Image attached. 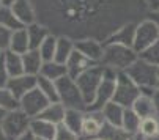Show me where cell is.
<instances>
[{
	"label": "cell",
	"mask_w": 159,
	"mask_h": 140,
	"mask_svg": "<svg viewBox=\"0 0 159 140\" xmlns=\"http://www.w3.org/2000/svg\"><path fill=\"white\" fill-rule=\"evenodd\" d=\"M157 134H159V120L156 118V116L142 118L137 135H140V137H143L147 140H153Z\"/></svg>",
	"instance_id": "29"
},
{
	"label": "cell",
	"mask_w": 159,
	"mask_h": 140,
	"mask_svg": "<svg viewBox=\"0 0 159 140\" xmlns=\"http://www.w3.org/2000/svg\"><path fill=\"white\" fill-rule=\"evenodd\" d=\"M129 140H137V135H131V137H129Z\"/></svg>",
	"instance_id": "47"
},
{
	"label": "cell",
	"mask_w": 159,
	"mask_h": 140,
	"mask_svg": "<svg viewBox=\"0 0 159 140\" xmlns=\"http://www.w3.org/2000/svg\"><path fill=\"white\" fill-rule=\"evenodd\" d=\"M36 19L57 36L106 41L129 22L148 16L145 0H32Z\"/></svg>",
	"instance_id": "1"
},
{
	"label": "cell",
	"mask_w": 159,
	"mask_h": 140,
	"mask_svg": "<svg viewBox=\"0 0 159 140\" xmlns=\"http://www.w3.org/2000/svg\"><path fill=\"white\" fill-rule=\"evenodd\" d=\"M157 77H159V66H157Z\"/></svg>",
	"instance_id": "52"
},
{
	"label": "cell",
	"mask_w": 159,
	"mask_h": 140,
	"mask_svg": "<svg viewBox=\"0 0 159 140\" xmlns=\"http://www.w3.org/2000/svg\"><path fill=\"white\" fill-rule=\"evenodd\" d=\"M3 61L5 66L8 69V73L11 77L20 76V74H25L24 73V63H22V55L16 54L13 51H5L3 52Z\"/></svg>",
	"instance_id": "25"
},
{
	"label": "cell",
	"mask_w": 159,
	"mask_h": 140,
	"mask_svg": "<svg viewBox=\"0 0 159 140\" xmlns=\"http://www.w3.org/2000/svg\"><path fill=\"white\" fill-rule=\"evenodd\" d=\"M8 51H13L16 54H25L27 51H30V43H29V35L25 27L19 29L16 32L11 33V39H10V47Z\"/></svg>",
	"instance_id": "24"
},
{
	"label": "cell",
	"mask_w": 159,
	"mask_h": 140,
	"mask_svg": "<svg viewBox=\"0 0 159 140\" xmlns=\"http://www.w3.org/2000/svg\"><path fill=\"white\" fill-rule=\"evenodd\" d=\"M76 49L82 52L85 57H88L90 60L101 63L102 52H104V43L99 39H93V38H84V39L76 41Z\"/></svg>",
	"instance_id": "14"
},
{
	"label": "cell",
	"mask_w": 159,
	"mask_h": 140,
	"mask_svg": "<svg viewBox=\"0 0 159 140\" xmlns=\"http://www.w3.org/2000/svg\"><path fill=\"white\" fill-rule=\"evenodd\" d=\"M68 74V71H66V65H63V63H58V61H55V60H52V61H44V65H43V68H41V73H39V76H44V77H48V79H51V80H58V79H61V77H65Z\"/></svg>",
	"instance_id": "26"
},
{
	"label": "cell",
	"mask_w": 159,
	"mask_h": 140,
	"mask_svg": "<svg viewBox=\"0 0 159 140\" xmlns=\"http://www.w3.org/2000/svg\"><path fill=\"white\" fill-rule=\"evenodd\" d=\"M140 121H142L140 116L135 113L131 107H128V109L125 110V115H123L121 128H123L126 132H129L131 135H137V132H139V126H140Z\"/></svg>",
	"instance_id": "32"
},
{
	"label": "cell",
	"mask_w": 159,
	"mask_h": 140,
	"mask_svg": "<svg viewBox=\"0 0 159 140\" xmlns=\"http://www.w3.org/2000/svg\"><path fill=\"white\" fill-rule=\"evenodd\" d=\"M55 47H57V35L51 33L46 39H44V43L39 46V49H38L44 61H52L54 60V57H55Z\"/></svg>",
	"instance_id": "33"
},
{
	"label": "cell",
	"mask_w": 159,
	"mask_h": 140,
	"mask_svg": "<svg viewBox=\"0 0 159 140\" xmlns=\"http://www.w3.org/2000/svg\"><path fill=\"white\" fill-rule=\"evenodd\" d=\"M125 110H126V107H123L121 104H118L115 101H112V102H109V104L104 106V109L101 110V113H102V118H104L106 123L113 124V126H121Z\"/></svg>",
	"instance_id": "23"
},
{
	"label": "cell",
	"mask_w": 159,
	"mask_h": 140,
	"mask_svg": "<svg viewBox=\"0 0 159 140\" xmlns=\"http://www.w3.org/2000/svg\"><path fill=\"white\" fill-rule=\"evenodd\" d=\"M139 58H142L143 61H147L150 65L159 66V39L154 44H151L150 47H147L145 51L139 52Z\"/></svg>",
	"instance_id": "35"
},
{
	"label": "cell",
	"mask_w": 159,
	"mask_h": 140,
	"mask_svg": "<svg viewBox=\"0 0 159 140\" xmlns=\"http://www.w3.org/2000/svg\"><path fill=\"white\" fill-rule=\"evenodd\" d=\"M137 58H139V54L131 46L104 43V52H102L101 65L115 69L118 73H125Z\"/></svg>",
	"instance_id": "2"
},
{
	"label": "cell",
	"mask_w": 159,
	"mask_h": 140,
	"mask_svg": "<svg viewBox=\"0 0 159 140\" xmlns=\"http://www.w3.org/2000/svg\"><path fill=\"white\" fill-rule=\"evenodd\" d=\"M139 96H140L139 85L126 73H118V77L115 82V96H113V101L128 109V107H132V104Z\"/></svg>",
	"instance_id": "9"
},
{
	"label": "cell",
	"mask_w": 159,
	"mask_h": 140,
	"mask_svg": "<svg viewBox=\"0 0 159 140\" xmlns=\"http://www.w3.org/2000/svg\"><path fill=\"white\" fill-rule=\"evenodd\" d=\"M36 87L39 88V91L51 102H58V90H57V82L55 80H51V79L44 77V76H38Z\"/></svg>",
	"instance_id": "27"
},
{
	"label": "cell",
	"mask_w": 159,
	"mask_h": 140,
	"mask_svg": "<svg viewBox=\"0 0 159 140\" xmlns=\"http://www.w3.org/2000/svg\"><path fill=\"white\" fill-rule=\"evenodd\" d=\"M22 63H24V73L30 76H39L44 60L38 49H30L22 54Z\"/></svg>",
	"instance_id": "17"
},
{
	"label": "cell",
	"mask_w": 159,
	"mask_h": 140,
	"mask_svg": "<svg viewBox=\"0 0 159 140\" xmlns=\"http://www.w3.org/2000/svg\"><path fill=\"white\" fill-rule=\"evenodd\" d=\"M154 99L159 101V87H157V90H156V93H154Z\"/></svg>",
	"instance_id": "45"
},
{
	"label": "cell",
	"mask_w": 159,
	"mask_h": 140,
	"mask_svg": "<svg viewBox=\"0 0 159 140\" xmlns=\"http://www.w3.org/2000/svg\"><path fill=\"white\" fill-rule=\"evenodd\" d=\"M11 79L8 69L5 66V61H3V55L0 58V87H7L8 85V80Z\"/></svg>",
	"instance_id": "38"
},
{
	"label": "cell",
	"mask_w": 159,
	"mask_h": 140,
	"mask_svg": "<svg viewBox=\"0 0 159 140\" xmlns=\"http://www.w3.org/2000/svg\"><path fill=\"white\" fill-rule=\"evenodd\" d=\"M76 51V41L70 36H57V47H55V57L54 60L58 63L66 65L68 58Z\"/></svg>",
	"instance_id": "21"
},
{
	"label": "cell",
	"mask_w": 159,
	"mask_h": 140,
	"mask_svg": "<svg viewBox=\"0 0 159 140\" xmlns=\"http://www.w3.org/2000/svg\"><path fill=\"white\" fill-rule=\"evenodd\" d=\"M36 140H43V138H36Z\"/></svg>",
	"instance_id": "53"
},
{
	"label": "cell",
	"mask_w": 159,
	"mask_h": 140,
	"mask_svg": "<svg viewBox=\"0 0 159 140\" xmlns=\"http://www.w3.org/2000/svg\"><path fill=\"white\" fill-rule=\"evenodd\" d=\"M57 90H58V102H61L66 109L87 110V102L77 87L76 79L66 74L65 77L57 80Z\"/></svg>",
	"instance_id": "4"
},
{
	"label": "cell",
	"mask_w": 159,
	"mask_h": 140,
	"mask_svg": "<svg viewBox=\"0 0 159 140\" xmlns=\"http://www.w3.org/2000/svg\"><path fill=\"white\" fill-rule=\"evenodd\" d=\"M65 113H66V107L61 102H51L36 118H41L44 121H49V123L58 126L65 121Z\"/></svg>",
	"instance_id": "19"
},
{
	"label": "cell",
	"mask_w": 159,
	"mask_h": 140,
	"mask_svg": "<svg viewBox=\"0 0 159 140\" xmlns=\"http://www.w3.org/2000/svg\"><path fill=\"white\" fill-rule=\"evenodd\" d=\"M16 140H36V137L29 131V132H25L24 135H20V137H19V138H16Z\"/></svg>",
	"instance_id": "40"
},
{
	"label": "cell",
	"mask_w": 159,
	"mask_h": 140,
	"mask_svg": "<svg viewBox=\"0 0 159 140\" xmlns=\"http://www.w3.org/2000/svg\"><path fill=\"white\" fill-rule=\"evenodd\" d=\"M135 25L137 22H129V24L121 25L118 30L113 32L104 43H115V44H123V46H131L134 44V36H135Z\"/></svg>",
	"instance_id": "16"
},
{
	"label": "cell",
	"mask_w": 159,
	"mask_h": 140,
	"mask_svg": "<svg viewBox=\"0 0 159 140\" xmlns=\"http://www.w3.org/2000/svg\"><path fill=\"white\" fill-rule=\"evenodd\" d=\"M0 107L5 109L7 112L19 109V101L13 96V93L7 87H0Z\"/></svg>",
	"instance_id": "34"
},
{
	"label": "cell",
	"mask_w": 159,
	"mask_h": 140,
	"mask_svg": "<svg viewBox=\"0 0 159 140\" xmlns=\"http://www.w3.org/2000/svg\"><path fill=\"white\" fill-rule=\"evenodd\" d=\"M148 17L153 19L156 22V25L159 27V11H153V13H148Z\"/></svg>",
	"instance_id": "41"
},
{
	"label": "cell",
	"mask_w": 159,
	"mask_h": 140,
	"mask_svg": "<svg viewBox=\"0 0 159 140\" xmlns=\"http://www.w3.org/2000/svg\"><path fill=\"white\" fill-rule=\"evenodd\" d=\"M104 68V74H102V82L96 91V96L93 99V102L87 107V110L90 112H101L104 109L106 104L113 101V96H115V82L118 77V71L107 66Z\"/></svg>",
	"instance_id": "5"
},
{
	"label": "cell",
	"mask_w": 159,
	"mask_h": 140,
	"mask_svg": "<svg viewBox=\"0 0 159 140\" xmlns=\"http://www.w3.org/2000/svg\"><path fill=\"white\" fill-rule=\"evenodd\" d=\"M14 13V16L19 19V22L24 27L33 24V22H36V11H35V7L32 3V0H17V2H14L13 7H10Z\"/></svg>",
	"instance_id": "15"
},
{
	"label": "cell",
	"mask_w": 159,
	"mask_h": 140,
	"mask_svg": "<svg viewBox=\"0 0 159 140\" xmlns=\"http://www.w3.org/2000/svg\"><path fill=\"white\" fill-rule=\"evenodd\" d=\"M36 79H38V76L20 74V76L11 77V79L8 80L7 88L13 93V96L19 101L24 95H27L30 90H33V88L36 87Z\"/></svg>",
	"instance_id": "13"
},
{
	"label": "cell",
	"mask_w": 159,
	"mask_h": 140,
	"mask_svg": "<svg viewBox=\"0 0 159 140\" xmlns=\"http://www.w3.org/2000/svg\"><path fill=\"white\" fill-rule=\"evenodd\" d=\"M5 115H7V110L0 107V124H2V121H3V118H5Z\"/></svg>",
	"instance_id": "43"
},
{
	"label": "cell",
	"mask_w": 159,
	"mask_h": 140,
	"mask_svg": "<svg viewBox=\"0 0 159 140\" xmlns=\"http://www.w3.org/2000/svg\"><path fill=\"white\" fill-rule=\"evenodd\" d=\"M51 104V101L39 91L38 87L30 90L27 95H24L19 99V109L25 112L30 118H36V116Z\"/></svg>",
	"instance_id": "10"
},
{
	"label": "cell",
	"mask_w": 159,
	"mask_h": 140,
	"mask_svg": "<svg viewBox=\"0 0 159 140\" xmlns=\"http://www.w3.org/2000/svg\"><path fill=\"white\" fill-rule=\"evenodd\" d=\"M0 140H7L5 135H3V132H2V129H0Z\"/></svg>",
	"instance_id": "46"
},
{
	"label": "cell",
	"mask_w": 159,
	"mask_h": 140,
	"mask_svg": "<svg viewBox=\"0 0 159 140\" xmlns=\"http://www.w3.org/2000/svg\"><path fill=\"white\" fill-rule=\"evenodd\" d=\"M17 0H2V7H13Z\"/></svg>",
	"instance_id": "42"
},
{
	"label": "cell",
	"mask_w": 159,
	"mask_h": 140,
	"mask_svg": "<svg viewBox=\"0 0 159 140\" xmlns=\"http://www.w3.org/2000/svg\"><path fill=\"white\" fill-rule=\"evenodd\" d=\"M95 65H99V63L90 60L88 57H85L82 52H79L76 49L71 54V57L68 58V61H66V71H68V76H70V77L77 79L80 74H84L85 71H88V69L93 68Z\"/></svg>",
	"instance_id": "12"
},
{
	"label": "cell",
	"mask_w": 159,
	"mask_h": 140,
	"mask_svg": "<svg viewBox=\"0 0 159 140\" xmlns=\"http://www.w3.org/2000/svg\"><path fill=\"white\" fill-rule=\"evenodd\" d=\"M84 115L85 110H77V109H66L65 113V121L63 124H66L73 132H76L80 137V129H82V121H84Z\"/></svg>",
	"instance_id": "28"
},
{
	"label": "cell",
	"mask_w": 159,
	"mask_h": 140,
	"mask_svg": "<svg viewBox=\"0 0 159 140\" xmlns=\"http://www.w3.org/2000/svg\"><path fill=\"white\" fill-rule=\"evenodd\" d=\"M2 55H3V52H2V51H0V58H2Z\"/></svg>",
	"instance_id": "51"
},
{
	"label": "cell",
	"mask_w": 159,
	"mask_h": 140,
	"mask_svg": "<svg viewBox=\"0 0 159 140\" xmlns=\"http://www.w3.org/2000/svg\"><path fill=\"white\" fill-rule=\"evenodd\" d=\"M104 118L101 112H90L85 110L84 121H82V129H80V138H96L99 137L102 126H104Z\"/></svg>",
	"instance_id": "11"
},
{
	"label": "cell",
	"mask_w": 159,
	"mask_h": 140,
	"mask_svg": "<svg viewBox=\"0 0 159 140\" xmlns=\"http://www.w3.org/2000/svg\"><path fill=\"white\" fill-rule=\"evenodd\" d=\"M140 118H148V116H154L156 113V99L154 96L150 95H143L140 93V96L135 99V102L131 107Z\"/></svg>",
	"instance_id": "20"
},
{
	"label": "cell",
	"mask_w": 159,
	"mask_h": 140,
	"mask_svg": "<svg viewBox=\"0 0 159 140\" xmlns=\"http://www.w3.org/2000/svg\"><path fill=\"white\" fill-rule=\"evenodd\" d=\"M102 74H104V68L102 65H95L93 68H90L88 71H85L84 74H80L76 82H77V87L82 93V96L87 102V107L93 102L95 96H96V91L102 82Z\"/></svg>",
	"instance_id": "7"
},
{
	"label": "cell",
	"mask_w": 159,
	"mask_h": 140,
	"mask_svg": "<svg viewBox=\"0 0 159 140\" xmlns=\"http://www.w3.org/2000/svg\"><path fill=\"white\" fill-rule=\"evenodd\" d=\"M159 39V27L156 25V22L150 19L148 16L142 20L137 22L135 25V36H134V44L132 47L135 52H142L147 47H150L151 44H154Z\"/></svg>",
	"instance_id": "8"
},
{
	"label": "cell",
	"mask_w": 159,
	"mask_h": 140,
	"mask_svg": "<svg viewBox=\"0 0 159 140\" xmlns=\"http://www.w3.org/2000/svg\"><path fill=\"white\" fill-rule=\"evenodd\" d=\"M80 140H82V138H80ZM84 140H101V138H99V137H96V138H84Z\"/></svg>",
	"instance_id": "48"
},
{
	"label": "cell",
	"mask_w": 159,
	"mask_h": 140,
	"mask_svg": "<svg viewBox=\"0 0 159 140\" xmlns=\"http://www.w3.org/2000/svg\"><path fill=\"white\" fill-rule=\"evenodd\" d=\"M125 73L139 85L140 93L154 96V93H156V90L159 87L157 66L150 65V63L143 61L142 58H137Z\"/></svg>",
	"instance_id": "3"
},
{
	"label": "cell",
	"mask_w": 159,
	"mask_h": 140,
	"mask_svg": "<svg viewBox=\"0 0 159 140\" xmlns=\"http://www.w3.org/2000/svg\"><path fill=\"white\" fill-rule=\"evenodd\" d=\"M131 134L126 132L121 126H113L109 123H104L102 131L99 134L101 140H129Z\"/></svg>",
	"instance_id": "30"
},
{
	"label": "cell",
	"mask_w": 159,
	"mask_h": 140,
	"mask_svg": "<svg viewBox=\"0 0 159 140\" xmlns=\"http://www.w3.org/2000/svg\"><path fill=\"white\" fill-rule=\"evenodd\" d=\"M0 25L11 30V32L24 29V25L19 22V19L14 16V13L10 7H0Z\"/></svg>",
	"instance_id": "31"
},
{
	"label": "cell",
	"mask_w": 159,
	"mask_h": 140,
	"mask_svg": "<svg viewBox=\"0 0 159 140\" xmlns=\"http://www.w3.org/2000/svg\"><path fill=\"white\" fill-rule=\"evenodd\" d=\"M137 140H147V138H143V137H140V135H137Z\"/></svg>",
	"instance_id": "49"
},
{
	"label": "cell",
	"mask_w": 159,
	"mask_h": 140,
	"mask_svg": "<svg viewBox=\"0 0 159 140\" xmlns=\"http://www.w3.org/2000/svg\"><path fill=\"white\" fill-rule=\"evenodd\" d=\"M145 5H147L148 13L159 11V0H145Z\"/></svg>",
	"instance_id": "39"
},
{
	"label": "cell",
	"mask_w": 159,
	"mask_h": 140,
	"mask_svg": "<svg viewBox=\"0 0 159 140\" xmlns=\"http://www.w3.org/2000/svg\"><path fill=\"white\" fill-rule=\"evenodd\" d=\"M55 129H57V126L52 124V123H49V121H44V120H41V118H32L30 132H32L36 138L54 140Z\"/></svg>",
	"instance_id": "22"
},
{
	"label": "cell",
	"mask_w": 159,
	"mask_h": 140,
	"mask_svg": "<svg viewBox=\"0 0 159 140\" xmlns=\"http://www.w3.org/2000/svg\"><path fill=\"white\" fill-rule=\"evenodd\" d=\"M153 140H159V134H157V135H156V137H154Z\"/></svg>",
	"instance_id": "50"
},
{
	"label": "cell",
	"mask_w": 159,
	"mask_h": 140,
	"mask_svg": "<svg viewBox=\"0 0 159 140\" xmlns=\"http://www.w3.org/2000/svg\"><path fill=\"white\" fill-rule=\"evenodd\" d=\"M54 140H80V137L73 132L66 124H58L57 129H55V135H54Z\"/></svg>",
	"instance_id": "36"
},
{
	"label": "cell",
	"mask_w": 159,
	"mask_h": 140,
	"mask_svg": "<svg viewBox=\"0 0 159 140\" xmlns=\"http://www.w3.org/2000/svg\"><path fill=\"white\" fill-rule=\"evenodd\" d=\"M154 116L159 120V101H156V113H154Z\"/></svg>",
	"instance_id": "44"
},
{
	"label": "cell",
	"mask_w": 159,
	"mask_h": 140,
	"mask_svg": "<svg viewBox=\"0 0 159 140\" xmlns=\"http://www.w3.org/2000/svg\"><path fill=\"white\" fill-rule=\"evenodd\" d=\"M11 33H13L11 30H8V29H5V27L0 25V51H2V52L8 51V47H10Z\"/></svg>",
	"instance_id": "37"
},
{
	"label": "cell",
	"mask_w": 159,
	"mask_h": 140,
	"mask_svg": "<svg viewBox=\"0 0 159 140\" xmlns=\"http://www.w3.org/2000/svg\"><path fill=\"white\" fill-rule=\"evenodd\" d=\"M25 30H27V35H29L30 49H39V46L44 43V39L51 35V30L38 20L30 24V25H27Z\"/></svg>",
	"instance_id": "18"
},
{
	"label": "cell",
	"mask_w": 159,
	"mask_h": 140,
	"mask_svg": "<svg viewBox=\"0 0 159 140\" xmlns=\"http://www.w3.org/2000/svg\"><path fill=\"white\" fill-rule=\"evenodd\" d=\"M30 123L32 118L25 112H22L20 109H14L7 112L2 124H0V129L7 140H16L30 131Z\"/></svg>",
	"instance_id": "6"
}]
</instances>
